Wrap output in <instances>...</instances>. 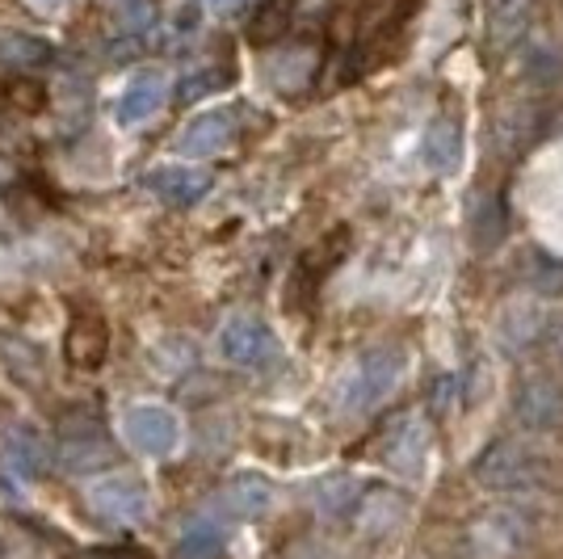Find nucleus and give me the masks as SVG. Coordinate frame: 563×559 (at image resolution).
Here are the masks:
<instances>
[{"label":"nucleus","mask_w":563,"mask_h":559,"mask_svg":"<svg viewBox=\"0 0 563 559\" xmlns=\"http://www.w3.org/2000/svg\"><path fill=\"white\" fill-rule=\"evenodd\" d=\"M471 475L484 492H514V496H530L547 484L551 475V459L534 438L517 434V438H496L488 442L475 463H471Z\"/></svg>","instance_id":"nucleus-1"},{"label":"nucleus","mask_w":563,"mask_h":559,"mask_svg":"<svg viewBox=\"0 0 563 559\" xmlns=\"http://www.w3.org/2000/svg\"><path fill=\"white\" fill-rule=\"evenodd\" d=\"M539 535V513L534 505L521 501H505V505H488L467 526V556L471 559H517Z\"/></svg>","instance_id":"nucleus-2"},{"label":"nucleus","mask_w":563,"mask_h":559,"mask_svg":"<svg viewBox=\"0 0 563 559\" xmlns=\"http://www.w3.org/2000/svg\"><path fill=\"white\" fill-rule=\"evenodd\" d=\"M404 379V350L399 346H375L350 366L341 383V408L345 413H371L391 396Z\"/></svg>","instance_id":"nucleus-3"},{"label":"nucleus","mask_w":563,"mask_h":559,"mask_svg":"<svg viewBox=\"0 0 563 559\" xmlns=\"http://www.w3.org/2000/svg\"><path fill=\"white\" fill-rule=\"evenodd\" d=\"M219 358L235 366V371H261L278 358V341L274 328L265 325L253 311H232L219 325Z\"/></svg>","instance_id":"nucleus-4"},{"label":"nucleus","mask_w":563,"mask_h":559,"mask_svg":"<svg viewBox=\"0 0 563 559\" xmlns=\"http://www.w3.org/2000/svg\"><path fill=\"white\" fill-rule=\"evenodd\" d=\"M122 438L143 459H168L181 442V420L165 404H131L122 413Z\"/></svg>","instance_id":"nucleus-5"},{"label":"nucleus","mask_w":563,"mask_h":559,"mask_svg":"<svg viewBox=\"0 0 563 559\" xmlns=\"http://www.w3.org/2000/svg\"><path fill=\"white\" fill-rule=\"evenodd\" d=\"M509 417L521 434H547L563 425V387L551 374H530L521 379L509 404Z\"/></svg>","instance_id":"nucleus-6"},{"label":"nucleus","mask_w":563,"mask_h":559,"mask_svg":"<svg viewBox=\"0 0 563 559\" xmlns=\"http://www.w3.org/2000/svg\"><path fill=\"white\" fill-rule=\"evenodd\" d=\"M547 307L539 304V295H517L500 307L496 316V341L509 358H526V353H539L542 328H547Z\"/></svg>","instance_id":"nucleus-7"},{"label":"nucleus","mask_w":563,"mask_h":559,"mask_svg":"<svg viewBox=\"0 0 563 559\" xmlns=\"http://www.w3.org/2000/svg\"><path fill=\"white\" fill-rule=\"evenodd\" d=\"M168 101V76L161 68H140L126 85H122V94L114 97V122L122 131H135L143 122H152V118L165 110Z\"/></svg>","instance_id":"nucleus-8"},{"label":"nucleus","mask_w":563,"mask_h":559,"mask_svg":"<svg viewBox=\"0 0 563 559\" xmlns=\"http://www.w3.org/2000/svg\"><path fill=\"white\" fill-rule=\"evenodd\" d=\"M232 140H235V110H207V114H198L194 122L181 127L177 152L186 161H207V156H219Z\"/></svg>","instance_id":"nucleus-9"},{"label":"nucleus","mask_w":563,"mask_h":559,"mask_svg":"<svg viewBox=\"0 0 563 559\" xmlns=\"http://www.w3.org/2000/svg\"><path fill=\"white\" fill-rule=\"evenodd\" d=\"M143 189L152 198L168 202V207H194L198 198L211 194V173L186 168V164H165V168H156V173L143 177Z\"/></svg>","instance_id":"nucleus-10"},{"label":"nucleus","mask_w":563,"mask_h":559,"mask_svg":"<svg viewBox=\"0 0 563 559\" xmlns=\"http://www.w3.org/2000/svg\"><path fill=\"white\" fill-rule=\"evenodd\" d=\"M383 454H387V467L399 471V475H408V480L421 475L424 459H429V425H424V417H417V413L399 417Z\"/></svg>","instance_id":"nucleus-11"},{"label":"nucleus","mask_w":563,"mask_h":559,"mask_svg":"<svg viewBox=\"0 0 563 559\" xmlns=\"http://www.w3.org/2000/svg\"><path fill=\"white\" fill-rule=\"evenodd\" d=\"M421 161L429 164L438 177L459 173V164H463V127H459L454 118H433V122H429V131H424V140H421Z\"/></svg>","instance_id":"nucleus-12"},{"label":"nucleus","mask_w":563,"mask_h":559,"mask_svg":"<svg viewBox=\"0 0 563 559\" xmlns=\"http://www.w3.org/2000/svg\"><path fill=\"white\" fill-rule=\"evenodd\" d=\"M89 501L106 517H140L147 509V489L135 475H106L89 489Z\"/></svg>","instance_id":"nucleus-13"},{"label":"nucleus","mask_w":563,"mask_h":559,"mask_svg":"<svg viewBox=\"0 0 563 559\" xmlns=\"http://www.w3.org/2000/svg\"><path fill=\"white\" fill-rule=\"evenodd\" d=\"M530 18H534V0H488V47H514Z\"/></svg>","instance_id":"nucleus-14"},{"label":"nucleus","mask_w":563,"mask_h":559,"mask_svg":"<svg viewBox=\"0 0 563 559\" xmlns=\"http://www.w3.org/2000/svg\"><path fill=\"white\" fill-rule=\"evenodd\" d=\"M59 459H64L68 471H93V463H110V442H106L101 425L89 420L85 429H68Z\"/></svg>","instance_id":"nucleus-15"},{"label":"nucleus","mask_w":563,"mask_h":559,"mask_svg":"<svg viewBox=\"0 0 563 559\" xmlns=\"http://www.w3.org/2000/svg\"><path fill=\"white\" fill-rule=\"evenodd\" d=\"M106 346H110V337H106V325L97 320V316H76L68 328V358L76 366H85V371H93L101 366V358H106Z\"/></svg>","instance_id":"nucleus-16"},{"label":"nucleus","mask_w":563,"mask_h":559,"mask_svg":"<svg viewBox=\"0 0 563 559\" xmlns=\"http://www.w3.org/2000/svg\"><path fill=\"white\" fill-rule=\"evenodd\" d=\"M269 501H274V489H269L265 480H257V475H244V480H235V484H228V489L219 492V509L235 513V517L265 513Z\"/></svg>","instance_id":"nucleus-17"},{"label":"nucleus","mask_w":563,"mask_h":559,"mask_svg":"<svg viewBox=\"0 0 563 559\" xmlns=\"http://www.w3.org/2000/svg\"><path fill=\"white\" fill-rule=\"evenodd\" d=\"M55 59V47L22 34V30H0V64H22V68H47Z\"/></svg>","instance_id":"nucleus-18"},{"label":"nucleus","mask_w":563,"mask_h":559,"mask_svg":"<svg viewBox=\"0 0 563 559\" xmlns=\"http://www.w3.org/2000/svg\"><path fill=\"white\" fill-rule=\"evenodd\" d=\"M526 286H530V295L560 299L563 295V256H551V253L530 256V261H526Z\"/></svg>","instance_id":"nucleus-19"},{"label":"nucleus","mask_w":563,"mask_h":559,"mask_svg":"<svg viewBox=\"0 0 563 559\" xmlns=\"http://www.w3.org/2000/svg\"><path fill=\"white\" fill-rule=\"evenodd\" d=\"M34 467H38V446H34V438L30 434H9L4 446H0V471L22 484V480L34 475Z\"/></svg>","instance_id":"nucleus-20"},{"label":"nucleus","mask_w":563,"mask_h":559,"mask_svg":"<svg viewBox=\"0 0 563 559\" xmlns=\"http://www.w3.org/2000/svg\"><path fill=\"white\" fill-rule=\"evenodd\" d=\"M232 85V72L228 68H202V72H194V76H186L181 85H177V94H181V101H202V97H214V94H223Z\"/></svg>","instance_id":"nucleus-21"},{"label":"nucleus","mask_w":563,"mask_h":559,"mask_svg":"<svg viewBox=\"0 0 563 559\" xmlns=\"http://www.w3.org/2000/svg\"><path fill=\"white\" fill-rule=\"evenodd\" d=\"M219 542H223L219 526H211V522H194V526L186 530V538H181V547H177V559H211L214 551H219Z\"/></svg>","instance_id":"nucleus-22"},{"label":"nucleus","mask_w":563,"mask_h":559,"mask_svg":"<svg viewBox=\"0 0 563 559\" xmlns=\"http://www.w3.org/2000/svg\"><path fill=\"white\" fill-rule=\"evenodd\" d=\"M353 496H357V484H353L350 475H329V480L316 484V509L341 513V509H350Z\"/></svg>","instance_id":"nucleus-23"},{"label":"nucleus","mask_w":563,"mask_h":559,"mask_svg":"<svg viewBox=\"0 0 563 559\" xmlns=\"http://www.w3.org/2000/svg\"><path fill=\"white\" fill-rule=\"evenodd\" d=\"M290 18V0H265L257 13V22H253V39H269V34H278L282 25Z\"/></svg>","instance_id":"nucleus-24"},{"label":"nucleus","mask_w":563,"mask_h":559,"mask_svg":"<svg viewBox=\"0 0 563 559\" xmlns=\"http://www.w3.org/2000/svg\"><path fill=\"white\" fill-rule=\"evenodd\" d=\"M539 358H547L551 366H563V311H551V316H547V328H542V341H539Z\"/></svg>","instance_id":"nucleus-25"},{"label":"nucleus","mask_w":563,"mask_h":559,"mask_svg":"<svg viewBox=\"0 0 563 559\" xmlns=\"http://www.w3.org/2000/svg\"><path fill=\"white\" fill-rule=\"evenodd\" d=\"M399 509H404V505H399V496L378 492V496H371V501H366V513H371V517H366V526H371V530H387V526L399 517Z\"/></svg>","instance_id":"nucleus-26"},{"label":"nucleus","mask_w":563,"mask_h":559,"mask_svg":"<svg viewBox=\"0 0 563 559\" xmlns=\"http://www.w3.org/2000/svg\"><path fill=\"white\" fill-rule=\"evenodd\" d=\"M194 30H198V4H186V9H177V13H173V30H168V39H173V43H181V39H194Z\"/></svg>","instance_id":"nucleus-27"},{"label":"nucleus","mask_w":563,"mask_h":559,"mask_svg":"<svg viewBox=\"0 0 563 559\" xmlns=\"http://www.w3.org/2000/svg\"><path fill=\"white\" fill-rule=\"evenodd\" d=\"M198 4H207V9H214V13H232L235 4H244V0H198Z\"/></svg>","instance_id":"nucleus-28"},{"label":"nucleus","mask_w":563,"mask_h":559,"mask_svg":"<svg viewBox=\"0 0 563 559\" xmlns=\"http://www.w3.org/2000/svg\"><path fill=\"white\" fill-rule=\"evenodd\" d=\"M34 4H59V0H34Z\"/></svg>","instance_id":"nucleus-29"}]
</instances>
